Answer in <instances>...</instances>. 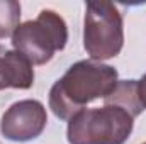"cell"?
Listing matches in <instances>:
<instances>
[{
	"mask_svg": "<svg viewBox=\"0 0 146 144\" xmlns=\"http://www.w3.org/2000/svg\"><path fill=\"white\" fill-rule=\"evenodd\" d=\"M134 127V119L121 107L104 105L83 108L68 120L70 144H124Z\"/></svg>",
	"mask_w": 146,
	"mask_h": 144,
	"instance_id": "3957f363",
	"label": "cell"
},
{
	"mask_svg": "<svg viewBox=\"0 0 146 144\" xmlns=\"http://www.w3.org/2000/svg\"><path fill=\"white\" fill-rule=\"evenodd\" d=\"M143 144H146V143H143Z\"/></svg>",
	"mask_w": 146,
	"mask_h": 144,
	"instance_id": "30bf717a",
	"label": "cell"
},
{
	"mask_svg": "<svg viewBox=\"0 0 146 144\" xmlns=\"http://www.w3.org/2000/svg\"><path fill=\"white\" fill-rule=\"evenodd\" d=\"M34 85L33 65L17 51H7L0 44V90H27Z\"/></svg>",
	"mask_w": 146,
	"mask_h": 144,
	"instance_id": "8992f818",
	"label": "cell"
},
{
	"mask_svg": "<svg viewBox=\"0 0 146 144\" xmlns=\"http://www.w3.org/2000/svg\"><path fill=\"white\" fill-rule=\"evenodd\" d=\"M21 26V3L15 0H0V39L12 37Z\"/></svg>",
	"mask_w": 146,
	"mask_h": 144,
	"instance_id": "ba28073f",
	"label": "cell"
},
{
	"mask_svg": "<svg viewBox=\"0 0 146 144\" xmlns=\"http://www.w3.org/2000/svg\"><path fill=\"white\" fill-rule=\"evenodd\" d=\"M138 95H139V100L143 104V107L146 108V75L138 80Z\"/></svg>",
	"mask_w": 146,
	"mask_h": 144,
	"instance_id": "9c48e42d",
	"label": "cell"
},
{
	"mask_svg": "<svg viewBox=\"0 0 146 144\" xmlns=\"http://www.w3.org/2000/svg\"><path fill=\"white\" fill-rule=\"evenodd\" d=\"M66 42V22L51 9L41 10L34 20L22 22L12 34L14 51L22 54L31 65L49 63L56 51L65 49Z\"/></svg>",
	"mask_w": 146,
	"mask_h": 144,
	"instance_id": "7a4b0ae2",
	"label": "cell"
},
{
	"mask_svg": "<svg viewBox=\"0 0 146 144\" xmlns=\"http://www.w3.org/2000/svg\"><path fill=\"white\" fill-rule=\"evenodd\" d=\"M104 102L106 105L121 107L133 119H136L145 110L138 95V80H119L114 90L104 98Z\"/></svg>",
	"mask_w": 146,
	"mask_h": 144,
	"instance_id": "52a82bcc",
	"label": "cell"
},
{
	"mask_svg": "<svg viewBox=\"0 0 146 144\" xmlns=\"http://www.w3.org/2000/svg\"><path fill=\"white\" fill-rule=\"evenodd\" d=\"M124 46V22L110 2H88L83 19V48L94 61L115 58Z\"/></svg>",
	"mask_w": 146,
	"mask_h": 144,
	"instance_id": "277c9868",
	"label": "cell"
},
{
	"mask_svg": "<svg viewBox=\"0 0 146 144\" xmlns=\"http://www.w3.org/2000/svg\"><path fill=\"white\" fill-rule=\"evenodd\" d=\"M117 70L94 59L72 65L49 90V108L61 120H70L85 105L106 98L117 85Z\"/></svg>",
	"mask_w": 146,
	"mask_h": 144,
	"instance_id": "6da1fadb",
	"label": "cell"
},
{
	"mask_svg": "<svg viewBox=\"0 0 146 144\" xmlns=\"http://www.w3.org/2000/svg\"><path fill=\"white\" fill-rule=\"evenodd\" d=\"M48 124L46 107L39 100H19L2 115L0 131L5 139L14 143H27L39 137Z\"/></svg>",
	"mask_w": 146,
	"mask_h": 144,
	"instance_id": "5b68a950",
	"label": "cell"
}]
</instances>
